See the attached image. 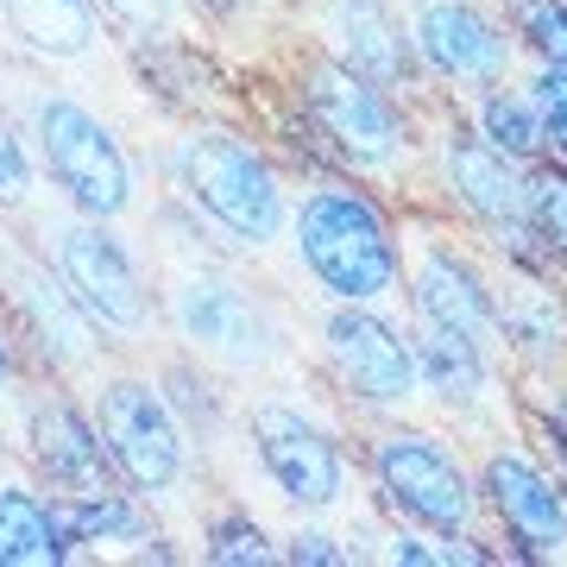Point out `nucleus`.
I'll use <instances>...</instances> for the list:
<instances>
[{
	"mask_svg": "<svg viewBox=\"0 0 567 567\" xmlns=\"http://www.w3.org/2000/svg\"><path fill=\"white\" fill-rule=\"evenodd\" d=\"M309 107H316V121L328 126V140L360 164H379L404 145V126H398L391 102L360 76V70H347V63H328V70L309 76Z\"/></svg>",
	"mask_w": 567,
	"mask_h": 567,
	"instance_id": "nucleus-8",
	"label": "nucleus"
},
{
	"mask_svg": "<svg viewBox=\"0 0 567 567\" xmlns=\"http://www.w3.org/2000/svg\"><path fill=\"white\" fill-rule=\"evenodd\" d=\"M517 20H524V39L536 44L548 63H567V7L561 0H524Z\"/></svg>",
	"mask_w": 567,
	"mask_h": 567,
	"instance_id": "nucleus-23",
	"label": "nucleus"
},
{
	"mask_svg": "<svg viewBox=\"0 0 567 567\" xmlns=\"http://www.w3.org/2000/svg\"><path fill=\"white\" fill-rule=\"evenodd\" d=\"M252 442H259V461H265V473L278 480L284 498H297V505H309V511H328L341 498V486H347L341 454H334V442H328L316 423H303L297 410H284V404L252 410Z\"/></svg>",
	"mask_w": 567,
	"mask_h": 567,
	"instance_id": "nucleus-7",
	"label": "nucleus"
},
{
	"mask_svg": "<svg viewBox=\"0 0 567 567\" xmlns=\"http://www.w3.org/2000/svg\"><path fill=\"white\" fill-rule=\"evenodd\" d=\"M555 429H561V442H567V404H561V410H555Z\"/></svg>",
	"mask_w": 567,
	"mask_h": 567,
	"instance_id": "nucleus-32",
	"label": "nucleus"
},
{
	"mask_svg": "<svg viewBox=\"0 0 567 567\" xmlns=\"http://www.w3.org/2000/svg\"><path fill=\"white\" fill-rule=\"evenodd\" d=\"M416 44H423V58L435 63V70H447V76H492V70L505 63V39H498L473 7H461V0L423 7Z\"/></svg>",
	"mask_w": 567,
	"mask_h": 567,
	"instance_id": "nucleus-15",
	"label": "nucleus"
},
{
	"mask_svg": "<svg viewBox=\"0 0 567 567\" xmlns=\"http://www.w3.org/2000/svg\"><path fill=\"white\" fill-rule=\"evenodd\" d=\"M13 379V353H7V341H0V385Z\"/></svg>",
	"mask_w": 567,
	"mask_h": 567,
	"instance_id": "nucleus-30",
	"label": "nucleus"
},
{
	"mask_svg": "<svg viewBox=\"0 0 567 567\" xmlns=\"http://www.w3.org/2000/svg\"><path fill=\"white\" fill-rule=\"evenodd\" d=\"M102 7H107L121 25H133V32H164L177 0H102Z\"/></svg>",
	"mask_w": 567,
	"mask_h": 567,
	"instance_id": "nucleus-28",
	"label": "nucleus"
},
{
	"mask_svg": "<svg viewBox=\"0 0 567 567\" xmlns=\"http://www.w3.org/2000/svg\"><path fill=\"white\" fill-rule=\"evenodd\" d=\"M7 284H13V303H20L32 341L51 365H82L95 353V322L89 309L70 297V284L51 278L44 265H25V259H7Z\"/></svg>",
	"mask_w": 567,
	"mask_h": 567,
	"instance_id": "nucleus-12",
	"label": "nucleus"
},
{
	"mask_svg": "<svg viewBox=\"0 0 567 567\" xmlns=\"http://www.w3.org/2000/svg\"><path fill=\"white\" fill-rule=\"evenodd\" d=\"M416 309H423V322L454 328L473 347H492V334H498V309H492L486 284L473 278L466 265H454L447 252H429L423 259V271H416Z\"/></svg>",
	"mask_w": 567,
	"mask_h": 567,
	"instance_id": "nucleus-14",
	"label": "nucleus"
},
{
	"mask_svg": "<svg viewBox=\"0 0 567 567\" xmlns=\"http://www.w3.org/2000/svg\"><path fill=\"white\" fill-rule=\"evenodd\" d=\"M379 480L404 511H416L435 529H461L473 517V492H466L461 466L447 447H435L429 435H391L379 447Z\"/></svg>",
	"mask_w": 567,
	"mask_h": 567,
	"instance_id": "nucleus-9",
	"label": "nucleus"
},
{
	"mask_svg": "<svg viewBox=\"0 0 567 567\" xmlns=\"http://www.w3.org/2000/svg\"><path fill=\"white\" fill-rule=\"evenodd\" d=\"M196 7H208V13H234L240 0H196Z\"/></svg>",
	"mask_w": 567,
	"mask_h": 567,
	"instance_id": "nucleus-31",
	"label": "nucleus"
},
{
	"mask_svg": "<svg viewBox=\"0 0 567 567\" xmlns=\"http://www.w3.org/2000/svg\"><path fill=\"white\" fill-rule=\"evenodd\" d=\"M529 107L543 114V133L567 152V63H555L543 82H536V95H529Z\"/></svg>",
	"mask_w": 567,
	"mask_h": 567,
	"instance_id": "nucleus-27",
	"label": "nucleus"
},
{
	"mask_svg": "<svg viewBox=\"0 0 567 567\" xmlns=\"http://www.w3.org/2000/svg\"><path fill=\"white\" fill-rule=\"evenodd\" d=\"M529 208H536V227H543L555 246H567V177H536L529 183Z\"/></svg>",
	"mask_w": 567,
	"mask_h": 567,
	"instance_id": "nucleus-26",
	"label": "nucleus"
},
{
	"mask_svg": "<svg viewBox=\"0 0 567 567\" xmlns=\"http://www.w3.org/2000/svg\"><path fill=\"white\" fill-rule=\"evenodd\" d=\"M447 164H454L461 196L480 208V215H492V221H524V215H529V183L517 177L511 152L480 145V140H461L454 152H447Z\"/></svg>",
	"mask_w": 567,
	"mask_h": 567,
	"instance_id": "nucleus-19",
	"label": "nucleus"
},
{
	"mask_svg": "<svg viewBox=\"0 0 567 567\" xmlns=\"http://www.w3.org/2000/svg\"><path fill=\"white\" fill-rule=\"evenodd\" d=\"M328 32H334L341 63L360 70L365 82H398L404 76V44H398V25H391V13L379 7V0H334Z\"/></svg>",
	"mask_w": 567,
	"mask_h": 567,
	"instance_id": "nucleus-17",
	"label": "nucleus"
},
{
	"mask_svg": "<svg viewBox=\"0 0 567 567\" xmlns=\"http://www.w3.org/2000/svg\"><path fill=\"white\" fill-rule=\"evenodd\" d=\"M70 561V536L58 524V505L39 492L0 486V567H58Z\"/></svg>",
	"mask_w": 567,
	"mask_h": 567,
	"instance_id": "nucleus-18",
	"label": "nucleus"
},
{
	"mask_svg": "<svg viewBox=\"0 0 567 567\" xmlns=\"http://www.w3.org/2000/svg\"><path fill=\"white\" fill-rule=\"evenodd\" d=\"M416 372H429V385L447 391V398H473V391L486 385V347H473L454 328L423 322V360H416Z\"/></svg>",
	"mask_w": 567,
	"mask_h": 567,
	"instance_id": "nucleus-20",
	"label": "nucleus"
},
{
	"mask_svg": "<svg viewBox=\"0 0 567 567\" xmlns=\"http://www.w3.org/2000/svg\"><path fill=\"white\" fill-rule=\"evenodd\" d=\"M177 328L203 347L208 360L240 365V372L271 365V353H278V334L265 322V309L227 278H189L177 290Z\"/></svg>",
	"mask_w": 567,
	"mask_h": 567,
	"instance_id": "nucleus-6",
	"label": "nucleus"
},
{
	"mask_svg": "<svg viewBox=\"0 0 567 567\" xmlns=\"http://www.w3.org/2000/svg\"><path fill=\"white\" fill-rule=\"evenodd\" d=\"M290 555H297V561H322V567H341L347 561L341 548H328V536H316V529H309V536H297V548H290Z\"/></svg>",
	"mask_w": 567,
	"mask_h": 567,
	"instance_id": "nucleus-29",
	"label": "nucleus"
},
{
	"mask_svg": "<svg viewBox=\"0 0 567 567\" xmlns=\"http://www.w3.org/2000/svg\"><path fill=\"white\" fill-rule=\"evenodd\" d=\"M32 461L44 466V480L63 498H102V492H114V454H107L102 429L89 423L76 404H63V398L32 404Z\"/></svg>",
	"mask_w": 567,
	"mask_h": 567,
	"instance_id": "nucleus-10",
	"label": "nucleus"
},
{
	"mask_svg": "<svg viewBox=\"0 0 567 567\" xmlns=\"http://www.w3.org/2000/svg\"><path fill=\"white\" fill-rule=\"evenodd\" d=\"M486 492H492V505L505 511V524L517 529L536 555H561L567 548V498L548 486L529 461L498 454V461L486 466Z\"/></svg>",
	"mask_w": 567,
	"mask_h": 567,
	"instance_id": "nucleus-13",
	"label": "nucleus"
},
{
	"mask_svg": "<svg viewBox=\"0 0 567 567\" xmlns=\"http://www.w3.org/2000/svg\"><path fill=\"white\" fill-rule=\"evenodd\" d=\"M95 429L114 454V473L133 492H171L183 480V429L145 379H114L102 391V423Z\"/></svg>",
	"mask_w": 567,
	"mask_h": 567,
	"instance_id": "nucleus-5",
	"label": "nucleus"
},
{
	"mask_svg": "<svg viewBox=\"0 0 567 567\" xmlns=\"http://www.w3.org/2000/svg\"><path fill=\"white\" fill-rule=\"evenodd\" d=\"M25 189H32V164H25V145L13 133V121L0 114V208L25 203Z\"/></svg>",
	"mask_w": 567,
	"mask_h": 567,
	"instance_id": "nucleus-25",
	"label": "nucleus"
},
{
	"mask_svg": "<svg viewBox=\"0 0 567 567\" xmlns=\"http://www.w3.org/2000/svg\"><path fill=\"white\" fill-rule=\"evenodd\" d=\"M208 561H221V567H265V561H278V548L259 536V524H221L215 529V543H208Z\"/></svg>",
	"mask_w": 567,
	"mask_h": 567,
	"instance_id": "nucleus-24",
	"label": "nucleus"
},
{
	"mask_svg": "<svg viewBox=\"0 0 567 567\" xmlns=\"http://www.w3.org/2000/svg\"><path fill=\"white\" fill-rule=\"evenodd\" d=\"M328 353H334L347 385L360 391V398H372V404H391V398L416 391V353H410V341L391 322L365 316V309H341L328 322Z\"/></svg>",
	"mask_w": 567,
	"mask_h": 567,
	"instance_id": "nucleus-11",
	"label": "nucleus"
},
{
	"mask_svg": "<svg viewBox=\"0 0 567 567\" xmlns=\"http://www.w3.org/2000/svg\"><path fill=\"white\" fill-rule=\"evenodd\" d=\"M498 328H505L511 341H524V353H536V360H548V353H561V309L548 303L543 290H517L505 303V316H498Z\"/></svg>",
	"mask_w": 567,
	"mask_h": 567,
	"instance_id": "nucleus-21",
	"label": "nucleus"
},
{
	"mask_svg": "<svg viewBox=\"0 0 567 567\" xmlns=\"http://www.w3.org/2000/svg\"><path fill=\"white\" fill-rule=\"evenodd\" d=\"M486 140L498 145V152H511V158H524V152H536V140H543V121H536V107L517 102V95H492L486 102Z\"/></svg>",
	"mask_w": 567,
	"mask_h": 567,
	"instance_id": "nucleus-22",
	"label": "nucleus"
},
{
	"mask_svg": "<svg viewBox=\"0 0 567 567\" xmlns=\"http://www.w3.org/2000/svg\"><path fill=\"white\" fill-rule=\"evenodd\" d=\"M39 145H44V171L58 177V189L82 215L114 221L133 203V164H126L121 140L82 102H70V95L39 102Z\"/></svg>",
	"mask_w": 567,
	"mask_h": 567,
	"instance_id": "nucleus-3",
	"label": "nucleus"
},
{
	"mask_svg": "<svg viewBox=\"0 0 567 567\" xmlns=\"http://www.w3.org/2000/svg\"><path fill=\"white\" fill-rule=\"evenodd\" d=\"M58 278L89 309V322L114 328V334H140L152 322V297H145L140 265H133V252L95 215L89 221H70L58 234Z\"/></svg>",
	"mask_w": 567,
	"mask_h": 567,
	"instance_id": "nucleus-4",
	"label": "nucleus"
},
{
	"mask_svg": "<svg viewBox=\"0 0 567 567\" xmlns=\"http://www.w3.org/2000/svg\"><path fill=\"white\" fill-rule=\"evenodd\" d=\"M297 252L341 303H372L398 284V246H391L385 215L353 189H316L309 196L303 215H297Z\"/></svg>",
	"mask_w": 567,
	"mask_h": 567,
	"instance_id": "nucleus-2",
	"label": "nucleus"
},
{
	"mask_svg": "<svg viewBox=\"0 0 567 567\" xmlns=\"http://www.w3.org/2000/svg\"><path fill=\"white\" fill-rule=\"evenodd\" d=\"M177 177H183V189H189V203L203 208L215 227H227L234 240H246V246L278 240L284 183L240 133H221V126L189 133V140L177 145Z\"/></svg>",
	"mask_w": 567,
	"mask_h": 567,
	"instance_id": "nucleus-1",
	"label": "nucleus"
},
{
	"mask_svg": "<svg viewBox=\"0 0 567 567\" xmlns=\"http://www.w3.org/2000/svg\"><path fill=\"white\" fill-rule=\"evenodd\" d=\"M0 20L13 25V39L25 51H39L51 63L89 58L95 39H102V20H95V0H0Z\"/></svg>",
	"mask_w": 567,
	"mask_h": 567,
	"instance_id": "nucleus-16",
	"label": "nucleus"
}]
</instances>
